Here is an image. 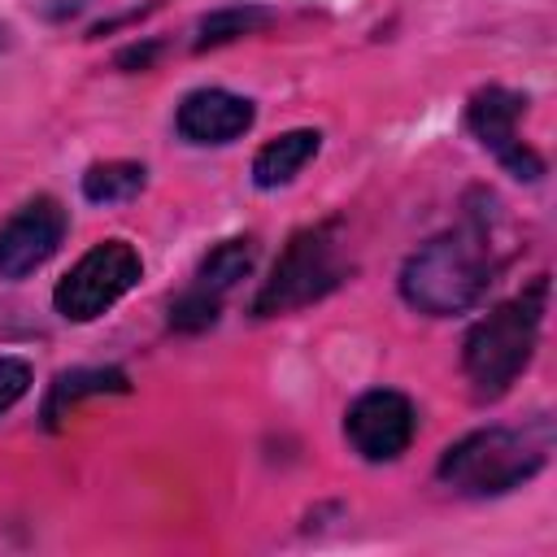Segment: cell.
<instances>
[{"instance_id": "6da1fadb", "label": "cell", "mask_w": 557, "mask_h": 557, "mask_svg": "<svg viewBox=\"0 0 557 557\" xmlns=\"http://www.w3.org/2000/svg\"><path fill=\"white\" fill-rule=\"evenodd\" d=\"M505 252L487 218H470L457 231L426 239L400 270V296L426 318H453L474 309L496 283Z\"/></svg>"}, {"instance_id": "7a4b0ae2", "label": "cell", "mask_w": 557, "mask_h": 557, "mask_svg": "<svg viewBox=\"0 0 557 557\" xmlns=\"http://www.w3.org/2000/svg\"><path fill=\"white\" fill-rule=\"evenodd\" d=\"M544 309H548V274L531 278L513 300L496 305L487 318H479L470 326L461 361H466V374L479 396L509 392V383L527 370V361L540 344Z\"/></svg>"}, {"instance_id": "3957f363", "label": "cell", "mask_w": 557, "mask_h": 557, "mask_svg": "<svg viewBox=\"0 0 557 557\" xmlns=\"http://www.w3.org/2000/svg\"><path fill=\"white\" fill-rule=\"evenodd\" d=\"M544 457L548 440L509 426H487L457 440L440 457V483H448L461 496H500L509 487H522L544 466Z\"/></svg>"}, {"instance_id": "277c9868", "label": "cell", "mask_w": 557, "mask_h": 557, "mask_svg": "<svg viewBox=\"0 0 557 557\" xmlns=\"http://www.w3.org/2000/svg\"><path fill=\"white\" fill-rule=\"evenodd\" d=\"M344 274H348V265H344V252H339L335 222L305 226L287 239L283 257L274 261L270 278L261 283V292L252 300V313L257 318H278V313L305 309V305L322 300L326 292H335L344 283Z\"/></svg>"}, {"instance_id": "5b68a950", "label": "cell", "mask_w": 557, "mask_h": 557, "mask_svg": "<svg viewBox=\"0 0 557 557\" xmlns=\"http://www.w3.org/2000/svg\"><path fill=\"white\" fill-rule=\"evenodd\" d=\"M139 278H144L139 252L126 239H104L70 265V274L52 292V305L65 322H91L104 309H113Z\"/></svg>"}, {"instance_id": "8992f818", "label": "cell", "mask_w": 557, "mask_h": 557, "mask_svg": "<svg viewBox=\"0 0 557 557\" xmlns=\"http://www.w3.org/2000/svg\"><path fill=\"white\" fill-rule=\"evenodd\" d=\"M522 113H527V96H518L509 87H483V91L470 96L466 126L513 178L540 183L544 178V157L531 144H522Z\"/></svg>"}, {"instance_id": "52a82bcc", "label": "cell", "mask_w": 557, "mask_h": 557, "mask_svg": "<svg viewBox=\"0 0 557 557\" xmlns=\"http://www.w3.org/2000/svg\"><path fill=\"white\" fill-rule=\"evenodd\" d=\"M413 431H418V413H413L409 396H400L392 387H374V392L357 396L344 413V435H348L352 453L366 461H396L409 448Z\"/></svg>"}, {"instance_id": "ba28073f", "label": "cell", "mask_w": 557, "mask_h": 557, "mask_svg": "<svg viewBox=\"0 0 557 557\" xmlns=\"http://www.w3.org/2000/svg\"><path fill=\"white\" fill-rule=\"evenodd\" d=\"M65 209L52 196L26 200L4 226H0V278H26L35 274L65 239Z\"/></svg>"}, {"instance_id": "9c48e42d", "label": "cell", "mask_w": 557, "mask_h": 557, "mask_svg": "<svg viewBox=\"0 0 557 557\" xmlns=\"http://www.w3.org/2000/svg\"><path fill=\"white\" fill-rule=\"evenodd\" d=\"M252 117H257V109L248 96H235L222 87H200V91L183 96L174 126L187 144H231L252 126Z\"/></svg>"}, {"instance_id": "30bf717a", "label": "cell", "mask_w": 557, "mask_h": 557, "mask_svg": "<svg viewBox=\"0 0 557 557\" xmlns=\"http://www.w3.org/2000/svg\"><path fill=\"white\" fill-rule=\"evenodd\" d=\"M318 144H322L318 131H287V135L270 139V144L252 157V183L265 187V191L292 183V178L318 157Z\"/></svg>"}, {"instance_id": "8fae6325", "label": "cell", "mask_w": 557, "mask_h": 557, "mask_svg": "<svg viewBox=\"0 0 557 557\" xmlns=\"http://www.w3.org/2000/svg\"><path fill=\"white\" fill-rule=\"evenodd\" d=\"M109 392H117V396L131 392V379H126L122 370H113V366H104V370H70V374H61V379L52 383L48 400H44V426L57 431L61 418H65L78 400H87V396H109Z\"/></svg>"}, {"instance_id": "7c38bea8", "label": "cell", "mask_w": 557, "mask_h": 557, "mask_svg": "<svg viewBox=\"0 0 557 557\" xmlns=\"http://www.w3.org/2000/svg\"><path fill=\"white\" fill-rule=\"evenodd\" d=\"M252 261H257V239L252 235H239V239H222L205 261H200V270H196V283L191 287H200V292H209V296H226L248 270H252Z\"/></svg>"}, {"instance_id": "4fadbf2b", "label": "cell", "mask_w": 557, "mask_h": 557, "mask_svg": "<svg viewBox=\"0 0 557 557\" xmlns=\"http://www.w3.org/2000/svg\"><path fill=\"white\" fill-rule=\"evenodd\" d=\"M144 183H148V170L139 161H96L83 174V196L91 205H117V200L139 196Z\"/></svg>"}, {"instance_id": "5bb4252c", "label": "cell", "mask_w": 557, "mask_h": 557, "mask_svg": "<svg viewBox=\"0 0 557 557\" xmlns=\"http://www.w3.org/2000/svg\"><path fill=\"white\" fill-rule=\"evenodd\" d=\"M270 22H274V13L265 4H231V9H218V13H209L200 22L196 48H218V44H231L239 35H257Z\"/></svg>"}, {"instance_id": "9a60e30c", "label": "cell", "mask_w": 557, "mask_h": 557, "mask_svg": "<svg viewBox=\"0 0 557 557\" xmlns=\"http://www.w3.org/2000/svg\"><path fill=\"white\" fill-rule=\"evenodd\" d=\"M218 309H222L218 296H209V292H200V287H187V292L170 305V326H174V331H205V326L218 322Z\"/></svg>"}, {"instance_id": "2e32d148", "label": "cell", "mask_w": 557, "mask_h": 557, "mask_svg": "<svg viewBox=\"0 0 557 557\" xmlns=\"http://www.w3.org/2000/svg\"><path fill=\"white\" fill-rule=\"evenodd\" d=\"M30 392V366L22 357H0V413Z\"/></svg>"}, {"instance_id": "e0dca14e", "label": "cell", "mask_w": 557, "mask_h": 557, "mask_svg": "<svg viewBox=\"0 0 557 557\" xmlns=\"http://www.w3.org/2000/svg\"><path fill=\"white\" fill-rule=\"evenodd\" d=\"M0 35H4V30H0Z\"/></svg>"}]
</instances>
